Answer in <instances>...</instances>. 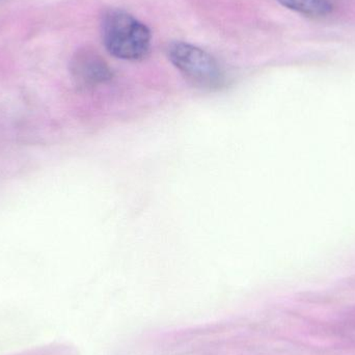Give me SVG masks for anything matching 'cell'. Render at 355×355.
Listing matches in <instances>:
<instances>
[{
	"instance_id": "obj_1",
	"label": "cell",
	"mask_w": 355,
	"mask_h": 355,
	"mask_svg": "<svg viewBox=\"0 0 355 355\" xmlns=\"http://www.w3.org/2000/svg\"><path fill=\"white\" fill-rule=\"evenodd\" d=\"M102 39L112 56L135 62L149 54L152 33L147 25L129 12L110 10L102 20Z\"/></svg>"
},
{
	"instance_id": "obj_4",
	"label": "cell",
	"mask_w": 355,
	"mask_h": 355,
	"mask_svg": "<svg viewBox=\"0 0 355 355\" xmlns=\"http://www.w3.org/2000/svg\"><path fill=\"white\" fill-rule=\"evenodd\" d=\"M277 2L306 17L324 18L333 14L335 4L333 0H277Z\"/></svg>"
},
{
	"instance_id": "obj_3",
	"label": "cell",
	"mask_w": 355,
	"mask_h": 355,
	"mask_svg": "<svg viewBox=\"0 0 355 355\" xmlns=\"http://www.w3.org/2000/svg\"><path fill=\"white\" fill-rule=\"evenodd\" d=\"M70 72L73 80L83 89H92L112 78V71L98 52L89 48L78 50L72 58Z\"/></svg>"
},
{
	"instance_id": "obj_2",
	"label": "cell",
	"mask_w": 355,
	"mask_h": 355,
	"mask_svg": "<svg viewBox=\"0 0 355 355\" xmlns=\"http://www.w3.org/2000/svg\"><path fill=\"white\" fill-rule=\"evenodd\" d=\"M168 58L184 78L193 87L217 91L225 85V74L219 62L202 48L185 42L168 46Z\"/></svg>"
}]
</instances>
